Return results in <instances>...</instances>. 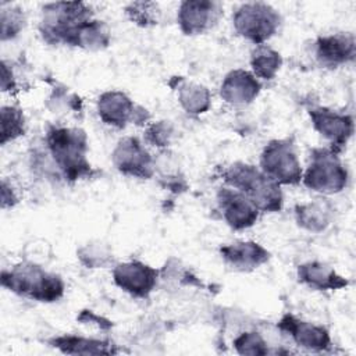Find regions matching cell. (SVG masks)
Segmentation results:
<instances>
[{"instance_id":"obj_1","label":"cell","mask_w":356,"mask_h":356,"mask_svg":"<svg viewBox=\"0 0 356 356\" xmlns=\"http://www.w3.org/2000/svg\"><path fill=\"white\" fill-rule=\"evenodd\" d=\"M227 182L242 192L257 209L277 210L281 204V192L275 181L254 167L232 165L227 172Z\"/></svg>"},{"instance_id":"obj_2","label":"cell","mask_w":356,"mask_h":356,"mask_svg":"<svg viewBox=\"0 0 356 356\" xmlns=\"http://www.w3.org/2000/svg\"><path fill=\"white\" fill-rule=\"evenodd\" d=\"M234 25L242 36L260 43L277 31L280 17L274 8L264 3H248L242 4L234 14Z\"/></svg>"},{"instance_id":"obj_3","label":"cell","mask_w":356,"mask_h":356,"mask_svg":"<svg viewBox=\"0 0 356 356\" xmlns=\"http://www.w3.org/2000/svg\"><path fill=\"white\" fill-rule=\"evenodd\" d=\"M49 143L58 165L71 178H76L88 170L89 165L83 156L86 149L85 136L82 132L75 129H54L49 135Z\"/></svg>"},{"instance_id":"obj_4","label":"cell","mask_w":356,"mask_h":356,"mask_svg":"<svg viewBox=\"0 0 356 356\" xmlns=\"http://www.w3.org/2000/svg\"><path fill=\"white\" fill-rule=\"evenodd\" d=\"M10 288L39 300H53L63 293V284L58 277L49 275L39 267H22L10 274Z\"/></svg>"},{"instance_id":"obj_5","label":"cell","mask_w":356,"mask_h":356,"mask_svg":"<svg viewBox=\"0 0 356 356\" xmlns=\"http://www.w3.org/2000/svg\"><path fill=\"white\" fill-rule=\"evenodd\" d=\"M305 182L309 188L318 192H339L346 184V170L334 153L328 150H316L306 172Z\"/></svg>"},{"instance_id":"obj_6","label":"cell","mask_w":356,"mask_h":356,"mask_svg":"<svg viewBox=\"0 0 356 356\" xmlns=\"http://www.w3.org/2000/svg\"><path fill=\"white\" fill-rule=\"evenodd\" d=\"M261 168L273 181L296 184L300 181L302 170L299 160L291 146L284 140L271 142L261 154Z\"/></svg>"},{"instance_id":"obj_7","label":"cell","mask_w":356,"mask_h":356,"mask_svg":"<svg viewBox=\"0 0 356 356\" xmlns=\"http://www.w3.org/2000/svg\"><path fill=\"white\" fill-rule=\"evenodd\" d=\"M220 209L232 228L250 227L257 218V207L239 191L222 189L218 195Z\"/></svg>"},{"instance_id":"obj_8","label":"cell","mask_w":356,"mask_h":356,"mask_svg":"<svg viewBox=\"0 0 356 356\" xmlns=\"http://www.w3.org/2000/svg\"><path fill=\"white\" fill-rule=\"evenodd\" d=\"M220 11L213 1H185L178 11V22L186 35L202 33L217 21Z\"/></svg>"},{"instance_id":"obj_9","label":"cell","mask_w":356,"mask_h":356,"mask_svg":"<svg viewBox=\"0 0 356 356\" xmlns=\"http://www.w3.org/2000/svg\"><path fill=\"white\" fill-rule=\"evenodd\" d=\"M114 280L124 291L143 296L152 291L156 282V271L140 263H127L115 268Z\"/></svg>"},{"instance_id":"obj_10","label":"cell","mask_w":356,"mask_h":356,"mask_svg":"<svg viewBox=\"0 0 356 356\" xmlns=\"http://www.w3.org/2000/svg\"><path fill=\"white\" fill-rule=\"evenodd\" d=\"M114 160L122 172L139 177L150 174V157L136 139L128 138L121 140L114 153Z\"/></svg>"},{"instance_id":"obj_11","label":"cell","mask_w":356,"mask_h":356,"mask_svg":"<svg viewBox=\"0 0 356 356\" xmlns=\"http://www.w3.org/2000/svg\"><path fill=\"white\" fill-rule=\"evenodd\" d=\"M310 115L316 129L337 145L346 142L352 134V120L346 115L325 108L313 110Z\"/></svg>"},{"instance_id":"obj_12","label":"cell","mask_w":356,"mask_h":356,"mask_svg":"<svg viewBox=\"0 0 356 356\" xmlns=\"http://www.w3.org/2000/svg\"><path fill=\"white\" fill-rule=\"evenodd\" d=\"M355 56V39L352 35H331L317 42V57L327 65H338Z\"/></svg>"},{"instance_id":"obj_13","label":"cell","mask_w":356,"mask_h":356,"mask_svg":"<svg viewBox=\"0 0 356 356\" xmlns=\"http://www.w3.org/2000/svg\"><path fill=\"white\" fill-rule=\"evenodd\" d=\"M259 82L245 71H234L231 72L222 86H221V96L231 103L243 104L252 102V99L259 92Z\"/></svg>"},{"instance_id":"obj_14","label":"cell","mask_w":356,"mask_h":356,"mask_svg":"<svg viewBox=\"0 0 356 356\" xmlns=\"http://www.w3.org/2000/svg\"><path fill=\"white\" fill-rule=\"evenodd\" d=\"M134 111L132 102L120 92H110L102 96L99 102V114L111 125L124 127Z\"/></svg>"},{"instance_id":"obj_15","label":"cell","mask_w":356,"mask_h":356,"mask_svg":"<svg viewBox=\"0 0 356 356\" xmlns=\"http://www.w3.org/2000/svg\"><path fill=\"white\" fill-rule=\"evenodd\" d=\"M227 261L241 268H253L267 259V252L253 242L232 243L221 249Z\"/></svg>"},{"instance_id":"obj_16","label":"cell","mask_w":356,"mask_h":356,"mask_svg":"<svg viewBox=\"0 0 356 356\" xmlns=\"http://www.w3.org/2000/svg\"><path fill=\"white\" fill-rule=\"evenodd\" d=\"M299 278L310 286L318 289L338 288L345 285L343 280L335 274V271L321 263H310L299 268Z\"/></svg>"},{"instance_id":"obj_17","label":"cell","mask_w":356,"mask_h":356,"mask_svg":"<svg viewBox=\"0 0 356 356\" xmlns=\"http://www.w3.org/2000/svg\"><path fill=\"white\" fill-rule=\"evenodd\" d=\"M286 321L288 323L282 321V324L288 325V331L292 332L293 338L299 345L307 348H323L328 342V335L321 327H316L309 323H302L293 320L292 317H286Z\"/></svg>"},{"instance_id":"obj_18","label":"cell","mask_w":356,"mask_h":356,"mask_svg":"<svg viewBox=\"0 0 356 356\" xmlns=\"http://www.w3.org/2000/svg\"><path fill=\"white\" fill-rule=\"evenodd\" d=\"M280 54L270 47L259 46L252 53V67L254 72L264 79H271L275 71L280 68Z\"/></svg>"},{"instance_id":"obj_19","label":"cell","mask_w":356,"mask_h":356,"mask_svg":"<svg viewBox=\"0 0 356 356\" xmlns=\"http://www.w3.org/2000/svg\"><path fill=\"white\" fill-rule=\"evenodd\" d=\"M328 210L321 203L303 204L298 207L296 216L300 225L310 231H320L328 224Z\"/></svg>"},{"instance_id":"obj_20","label":"cell","mask_w":356,"mask_h":356,"mask_svg":"<svg viewBox=\"0 0 356 356\" xmlns=\"http://www.w3.org/2000/svg\"><path fill=\"white\" fill-rule=\"evenodd\" d=\"M181 102L188 111L200 113L207 107L209 93L202 86H186L181 93Z\"/></svg>"},{"instance_id":"obj_21","label":"cell","mask_w":356,"mask_h":356,"mask_svg":"<svg viewBox=\"0 0 356 356\" xmlns=\"http://www.w3.org/2000/svg\"><path fill=\"white\" fill-rule=\"evenodd\" d=\"M1 121H3V143L7 138H15L24 132V118L19 110L8 107L3 108L1 111Z\"/></svg>"},{"instance_id":"obj_22","label":"cell","mask_w":356,"mask_h":356,"mask_svg":"<svg viewBox=\"0 0 356 356\" xmlns=\"http://www.w3.org/2000/svg\"><path fill=\"white\" fill-rule=\"evenodd\" d=\"M128 14L132 19L138 21L142 25L154 24V15L157 11V6L154 3H132L127 8Z\"/></svg>"}]
</instances>
